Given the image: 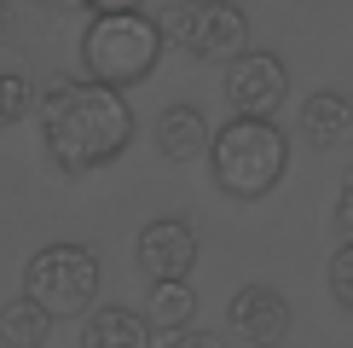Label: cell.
I'll use <instances>...</instances> for the list:
<instances>
[{"label":"cell","mask_w":353,"mask_h":348,"mask_svg":"<svg viewBox=\"0 0 353 348\" xmlns=\"http://www.w3.org/2000/svg\"><path fill=\"white\" fill-rule=\"evenodd\" d=\"M203 157H209V180L226 197L255 203L284 180L290 139H284V128H272V116H232V122H220L209 134Z\"/></svg>","instance_id":"obj_2"},{"label":"cell","mask_w":353,"mask_h":348,"mask_svg":"<svg viewBox=\"0 0 353 348\" xmlns=\"http://www.w3.org/2000/svg\"><path fill=\"white\" fill-rule=\"evenodd\" d=\"M157 348H226L220 337H203V331H168V337H157Z\"/></svg>","instance_id":"obj_16"},{"label":"cell","mask_w":353,"mask_h":348,"mask_svg":"<svg viewBox=\"0 0 353 348\" xmlns=\"http://www.w3.org/2000/svg\"><path fill=\"white\" fill-rule=\"evenodd\" d=\"M209 116L197 105H168L157 116V151L168 157V163H197L203 151H209Z\"/></svg>","instance_id":"obj_11"},{"label":"cell","mask_w":353,"mask_h":348,"mask_svg":"<svg viewBox=\"0 0 353 348\" xmlns=\"http://www.w3.org/2000/svg\"><path fill=\"white\" fill-rule=\"evenodd\" d=\"M139 267L151 284L163 279H185L191 267H197V226L185 221V215H157V221L139 226V244H134Z\"/></svg>","instance_id":"obj_7"},{"label":"cell","mask_w":353,"mask_h":348,"mask_svg":"<svg viewBox=\"0 0 353 348\" xmlns=\"http://www.w3.org/2000/svg\"><path fill=\"white\" fill-rule=\"evenodd\" d=\"M163 47H168L163 29L145 12H93L81 29V70H87V81L128 93L163 64Z\"/></svg>","instance_id":"obj_3"},{"label":"cell","mask_w":353,"mask_h":348,"mask_svg":"<svg viewBox=\"0 0 353 348\" xmlns=\"http://www.w3.org/2000/svg\"><path fill=\"white\" fill-rule=\"evenodd\" d=\"M6 23H12V6H6V0H0V35H6Z\"/></svg>","instance_id":"obj_20"},{"label":"cell","mask_w":353,"mask_h":348,"mask_svg":"<svg viewBox=\"0 0 353 348\" xmlns=\"http://www.w3.org/2000/svg\"><path fill=\"white\" fill-rule=\"evenodd\" d=\"M35 122H41V145H47L52 168L70 174V180L116 163L134 139L128 93L99 87V81H52L35 99Z\"/></svg>","instance_id":"obj_1"},{"label":"cell","mask_w":353,"mask_h":348,"mask_svg":"<svg viewBox=\"0 0 353 348\" xmlns=\"http://www.w3.org/2000/svg\"><path fill=\"white\" fill-rule=\"evenodd\" d=\"M336 226H342V238H353V168H347L342 192H336Z\"/></svg>","instance_id":"obj_17"},{"label":"cell","mask_w":353,"mask_h":348,"mask_svg":"<svg viewBox=\"0 0 353 348\" xmlns=\"http://www.w3.org/2000/svg\"><path fill=\"white\" fill-rule=\"evenodd\" d=\"M81 348H151V331L122 302H93L81 313Z\"/></svg>","instance_id":"obj_10"},{"label":"cell","mask_w":353,"mask_h":348,"mask_svg":"<svg viewBox=\"0 0 353 348\" xmlns=\"http://www.w3.org/2000/svg\"><path fill=\"white\" fill-rule=\"evenodd\" d=\"M226 319H232V331H238L243 342H255V348H278L284 331L296 325L284 290H272V284H243L238 296L226 302Z\"/></svg>","instance_id":"obj_8"},{"label":"cell","mask_w":353,"mask_h":348,"mask_svg":"<svg viewBox=\"0 0 353 348\" xmlns=\"http://www.w3.org/2000/svg\"><path fill=\"white\" fill-rule=\"evenodd\" d=\"M87 12H139V0H81Z\"/></svg>","instance_id":"obj_18"},{"label":"cell","mask_w":353,"mask_h":348,"mask_svg":"<svg viewBox=\"0 0 353 348\" xmlns=\"http://www.w3.org/2000/svg\"><path fill=\"white\" fill-rule=\"evenodd\" d=\"M157 29H163V41H174L203 64H226L249 47V12L238 0H174L157 18Z\"/></svg>","instance_id":"obj_5"},{"label":"cell","mask_w":353,"mask_h":348,"mask_svg":"<svg viewBox=\"0 0 353 348\" xmlns=\"http://www.w3.org/2000/svg\"><path fill=\"white\" fill-rule=\"evenodd\" d=\"M99 284H105V267H99L93 244H76V238L41 244V250L29 255V267H23V296L35 302L52 325L58 319H81L99 302Z\"/></svg>","instance_id":"obj_4"},{"label":"cell","mask_w":353,"mask_h":348,"mask_svg":"<svg viewBox=\"0 0 353 348\" xmlns=\"http://www.w3.org/2000/svg\"><path fill=\"white\" fill-rule=\"evenodd\" d=\"M35 6H52V12H70V6H81V0H35Z\"/></svg>","instance_id":"obj_19"},{"label":"cell","mask_w":353,"mask_h":348,"mask_svg":"<svg viewBox=\"0 0 353 348\" xmlns=\"http://www.w3.org/2000/svg\"><path fill=\"white\" fill-rule=\"evenodd\" d=\"M325 284H330V302H336V308H342V313H353V238H342V250L330 255Z\"/></svg>","instance_id":"obj_15"},{"label":"cell","mask_w":353,"mask_h":348,"mask_svg":"<svg viewBox=\"0 0 353 348\" xmlns=\"http://www.w3.org/2000/svg\"><path fill=\"white\" fill-rule=\"evenodd\" d=\"M29 110H35V87H29V76H18V70H0V128L23 122Z\"/></svg>","instance_id":"obj_14"},{"label":"cell","mask_w":353,"mask_h":348,"mask_svg":"<svg viewBox=\"0 0 353 348\" xmlns=\"http://www.w3.org/2000/svg\"><path fill=\"white\" fill-rule=\"evenodd\" d=\"M191 313H197V290H191L185 279H163V284H151V302H145V331L151 337H168V331H185L191 325Z\"/></svg>","instance_id":"obj_12"},{"label":"cell","mask_w":353,"mask_h":348,"mask_svg":"<svg viewBox=\"0 0 353 348\" xmlns=\"http://www.w3.org/2000/svg\"><path fill=\"white\" fill-rule=\"evenodd\" d=\"M290 93V70L284 58L267 47H243L238 58H226V99L238 116H272Z\"/></svg>","instance_id":"obj_6"},{"label":"cell","mask_w":353,"mask_h":348,"mask_svg":"<svg viewBox=\"0 0 353 348\" xmlns=\"http://www.w3.org/2000/svg\"><path fill=\"white\" fill-rule=\"evenodd\" d=\"M47 337H52V319L29 296H12L6 308H0V342L6 348H47Z\"/></svg>","instance_id":"obj_13"},{"label":"cell","mask_w":353,"mask_h":348,"mask_svg":"<svg viewBox=\"0 0 353 348\" xmlns=\"http://www.w3.org/2000/svg\"><path fill=\"white\" fill-rule=\"evenodd\" d=\"M301 134H307V145H319V151L353 145V99L336 93V87L307 93V105H301Z\"/></svg>","instance_id":"obj_9"}]
</instances>
